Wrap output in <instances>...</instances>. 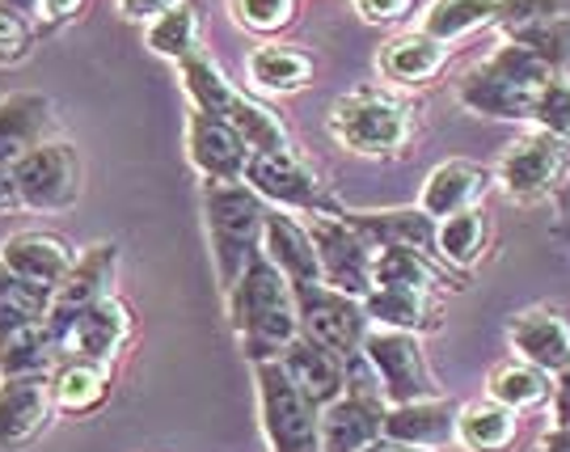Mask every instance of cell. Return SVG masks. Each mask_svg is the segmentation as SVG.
Instances as JSON below:
<instances>
[{
    "mask_svg": "<svg viewBox=\"0 0 570 452\" xmlns=\"http://www.w3.org/2000/svg\"><path fill=\"white\" fill-rule=\"evenodd\" d=\"M21 13H30L35 18V26H42V30H60L63 21H72L77 13H81L85 0H18Z\"/></svg>",
    "mask_w": 570,
    "mask_h": 452,
    "instance_id": "obj_43",
    "label": "cell"
},
{
    "mask_svg": "<svg viewBox=\"0 0 570 452\" xmlns=\"http://www.w3.org/2000/svg\"><path fill=\"white\" fill-rule=\"evenodd\" d=\"M346 225H355L376 249H414L423 258H440L435 233L440 220H431L423 207H389V212H343Z\"/></svg>",
    "mask_w": 570,
    "mask_h": 452,
    "instance_id": "obj_18",
    "label": "cell"
},
{
    "mask_svg": "<svg viewBox=\"0 0 570 452\" xmlns=\"http://www.w3.org/2000/svg\"><path fill=\"white\" fill-rule=\"evenodd\" d=\"M372 288H406V292H440V275L431 258L414 249H376Z\"/></svg>",
    "mask_w": 570,
    "mask_h": 452,
    "instance_id": "obj_37",
    "label": "cell"
},
{
    "mask_svg": "<svg viewBox=\"0 0 570 452\" xmlns=\"http://www.w3.org/2000/svg\"><path fill=\"white\" fill-rule=\"evenodd\" d=\"M292 296H296V317H301L305 338L322 343L346 364H355L364 355L372 322H367V308L360 296H346L330 284H296Z\"/></svg>",
    "mask_w": 570,
    "mask_h": 452,
    "instance_id": "obj_7",
    "label": "cell"
},
{
    "mask_svg": "<svg viewBox=\"0 0 570 452\" xmlns=\"http://www.w3.org/2000/svg\"><path fill=\"white\" fill-rule=\"evenodd\" d=\"M449 63V47L440 39H431L423 30H410V35H397L381 47L376 56V68L389 85H402V89H414V85H431Z\"/></svg>",
    "mask_w": 570,
    "mask_h": 452,
    "instance_id": "obj_24",
    "label": "cell"
},
{
    "mask_svg": "<svg viewBox=\"0 0 570 452\" xmlns=\"http://www.w3.org/2000/svg\"><path fill=\"white\" fill-rule=\"evenodd\" d=\"M567 183H570V178H567Z\"/></svg>",
    "mask_w": 570,
    "mask_h": 452,
    "instance_id": "obj_50",
    "label": "cell"
},
{
    "mask_svg": "<svg viewBox=\"0 0 570 452\" xmlns=\"http://www.w3.org/2000/svg\"><path fill=\"white\" fill-rule=\"evenodd\" d=\"M364 364L376 376V390L389 406H406V402H423V397H440V385L428 369V355L419 334L406 330H381L372 326L364 343Z\"/></svg>",
    "mask_w": 570,
    "mask_h": 452,
    "instance_id": "obj_8",
    "label": "cell"
},
{
    "mask_svg": "<svg viewBox=\"0 0 570 452\" xmlns=\"http://www.w3.org/2000/svg\"><path fill=\"white\" fill-rule=\"evenodd\" d=\"M21 195H18V178H13V165H0V216L4 212H18Z\"/></svg>",
    "mask_w": 570,
    "mask_h": 452,
    "instance_id": "obj_47",
    "label": "cell"
},
{
    "mask_svg": "<svg viewBox=\"0 0 570 452\" xmlns=\"http://www.w3.org/2000/svg\"><path fill=\"white\" fill-rule=\"evenodd\" d=\"M115 275H119V246H115V242H98V246H89L81 258H77V267H72V275L60 284L56 308H51V338H56L60 355H63V334H68V326L81 317L85 308H94L98 301L115 296V292H110Z\"/></svg>",
    "mask_w": 570,
    "mask_h": 452,
    "instance_id": "obj_14",
    "label": "cell"
},
{
    "mask_svg": "<svg viewBox=\"0 0 570 452\" xmlns=\"http://www.w3.org/2000/svg\"><path fill=\"white\" fill-rule=\"evenodd\" d=\"M204 212L207 233H212V254H216V275H220V288L228 296L249 267V258L263 249L266 199L245 183H207Z\"/></svg>",
    "mask_w": 570,
    "mask_h": 452,
    "instance_id": "obj_3",
    "label": "cell"
},
{
    "mask_svg": "<svg viewBox=\"0 0 570 452\" xmlns=\"http://www.w3.org/2000/svg\"><path fill=\"white\" fill-rule=\"evenodd\" d=\"M178 72H183V89L186 98H190V106H199L207 115H220L225 119L228 102L237 98V85L220 72V63L212 60L207 51H199V56H190L186 63H178Z\"/></svg>",
    "mask_w": 570,
    "mask_h": 452,
    "instance_id": "obj_36",
    "label": "cell"
},
{
    "mask_svg": "<svg viewBox=\"0 0 570 452\" xmlns=\"http://www.w3.org/2000/svg\"><path fill=\"white\" fill-rule=\"evenodd\" d=\"M364 452H423V449H410V444H397V440H385V435H381V440L367 444Z\"/></svg>",
    "mask_w": 570,
    "mask_h": 452,
    "instance_id": "obj_49",
    "label": "cell"
},
{
    "mask_svg": "<svg viewBox=\"0 0 570 452\" xmlns=\"http://www.w3.org/2000/svg\"><path fill=\"white\" fill-rule=\"evenodd\" d=\"M56 419L51 372L0 376V452H26Z\"/></svg>",
    "mask_w": 570,
    "mask_h": 452,
    "instance_id": "obj_12",
    "label": "cell"
},
{
    "mask_svg": "<svg viewBox=\"0 0 570 452\" xmlns=\"http://www.w3.org/2000/svg\"><path fill=\"white\" fill-rule=\"evenodd\" d=\"M553 428H570V372H562V376H553Z\"/></svg>",
    "mask_w": 570,
    "mask_h": 452,
    "instance_id": "obj_46",
    "label": "cell"
},
{
    "mask_svg": "<svg viewBox=\"0 0 570 452\" xmlns=\"http://www.w3.org/2000/svg\"><path fill=\"white\" fill-rule=\"evenodd\" d=\"M186 153L207 183H245V169L254 157L237 127L199 106L186 110Z\"/></svg>",
    "mask_w": 570,
    "mask_h": 452,
    "instance_id": "obj_13",
    "label": "cell"
},
{
    "mask_svg": "<svg viewBox=\"0 0 570 452\" xmlns=\"http://www.w3.org/2000/svg\"><path fill=\"white\" fill-rule=\"evenodd\" d=\"M35 51V21L21 13L18 4H0V68L21 63Z\"/></svg>",
    "mask_w": 570,
    "mask_h": 452,
    "instance_id": "obj_40",
    "label": "cell"
},
{
    "mask_svg": "<svg viewBox=\"0 0 570 452\" xmlns=\"http://www.w3.org/2000/svg\"><path fill=\"white\" fill-rule=\"evenodd\" d=\"M389 402L376 385H351V390L322 411V452H364L385 435Z\"/></svg>",
    "mask_w": 570,
    "mask_h": 452,
    "instance_id": "obj_15",
    "label": "cell"
},
{
    "mask_svg": "<svg viewBox=\"0 0 570 452\" xmlns=\"http://www.w3.org/2000/svg\"><path fill=\"white\" fill-rule=\"evenodd\" d=\"M499 13H503V0H431L419 30L449 47L487 26H499Z\"/></svg>",
    "mask_w": 570,
    "mask_h": 452,
    "instance_id": "obj_30",
    "label": "cell"
},
{
    "mask_svg": "<svg viewBox=\"0 0 570 452\" xmlns=\"http://www.w3.org/2000/svg\"><path fill=\"white\" fill-rule=\"evenodd\" d=\"M537 452H570V428H550L537 440Z\"/></svg>",
    "mask_w": 570,
    "mask_h": 452,
    "instance_id": "obj_48",
    "label": "cell"
},
{
    "mask_svg": "<svg viewBox=\"0 0 570 452\" xmlns=\"http://www.w3.org/2000/svg\"><path fill=\"white\" fill-rule=\"evenodd\" d=\"M51 124H56V115H51V102L42 94L0 98V165H13L30 148L47 145Z\"/></svg>",
    "mask_w": 570,
    "mask_h": 452,
    "instance_id": "obj_25",
    "label": "cell"
},
{
    "mask_svg": "<svg viewBox=\"0 0 570 452\" xmlns=\"http://www.w3.org/2000/svg\"><path fill=\"white\" fill-rule=\"evenodd\" d=\"M494 183V169L478 161H444L435 165L423 183V195H419V207L428 212L431 220H449L456 212H469V207H482V195Z\"/></svg>",
    "mask_w": 570,
    "mask_h": 452,
    "instance_id": "obj_20",
    "label": "cell"
},
{
    "mask_svg": "<svg viewBox=\"0 0 570 452\" xmlns=\"http://www.w3.org/2000/svg\"><path fill=\"white\" fill-rule=\"evenodd\" d=\"M279 364H284L287 376L305 390L308 402H313V406H322V411L351 390V385H346V381H351V364L338 360L334 351H326L322 343L305 338V334H301V338L279 355Z\"/></svg>",
    "mask_w": 570,
    "mask_h": 452,
    "instance_id": "obj_21",
    "label": "cell"
},
{
    "mask_svg": "<svg viewBox=\"0 0 570 452\" xmlns=\"http://www.w3.org/2000/svg\"><path fill=\"white\" fill-rule=\"evenodd\" d=\"M225 119L237 127V131H242V140L249 145V153H287V127H284V119H279L275 110H266L263 102L245 98L242 89H237V98L228 102Z\"/></svg>",
    "mask_w": 570,
    "mask_h": 452,
    "instance_id": "obj_35",
    "label": "cell"
},
{
    "mask_svg": "<svg viewBox=\"0 0 570 452\" xmlns=\"http://www.w3.org/2000/svg\"><path fill=\"white\" fill-rule=\"evenodd\" d=\"M435 249H440V263L444 267H456V271L478 267L482 254H487V212L482 207H469V212H456L449 220H440Z\"/></svg>",
    "mask_w": 570,
    "mask_h": 452,
    "instance_id": "obj_34",
    "label": "cell"
},
{
    "mask_svg": "<svg viewBox=\"0 0 570 452\" xmlns=\"http://www.w3.org/2000/svg\"><path fill=\"white\" fill-rule=\"evenodd\" d=\"M245 186H254L266 204L279 212H338L330 204L326 186L317 178V169L305 165L292 148L287 153H254L245 169Z\"/></svg>",
    "mask_w": 570,
    "mask_h": 452,
    "instance_id": "obj_11",
    "label": "cell"
},
{
    "mask_svg": "<svg viewBox=\"0 0 570 452\" xmlns=\"http://www.w3.org/2000/svg\"><path fill=\"white\" fill-rule=\"evenodd\" d=\"M51 397L56 411L63 414H89L110 397V364L81 360V355H63V364L51 372Z\"/></svg>",
    "mask_w": 570,
    "mask_h": 452,
    "instance_id": "obj_28",
    "label": "cell"
},
{
    "mask_svg": "<svg viewBox=\"0 0 570 452\" xmlns=\"http://www.w3.org/2000/svg\"><path fill=\"white\" fill-rule=\"evenodd\" d=\"M233 18L242 21L245 30L275 35V30L292 26V18H296V0H233Z\"/></svg>",
    "mask_w": 570,
    "mask_h": 452,
    "instance_id": "obj_41",
    "label": "cell"
},
{
    "mask_svg": "<svg viewBox=\"0 0 570 452\" xmlns=\"http://www.w3.org/2000/svg\"><path fill=\"white\" fill-rule=\"evenodd\" d=\"M254 376H258V411L271 452H322V406L308 402L284 364L263 360L254 364Z\"/></svg>",
    "mask_w": 570,
    "mask_h": 452,
    "instance_id": "obj_5",
    "label": "cell"
},
{
    "mask_svg": "<svg viewBox=\"0 0 570 452\" xmlns=\"http://www.w3.org/2000/svg\"><path fill=\"white\" fill-rule=\"evenodd\" d=\"M367 322L381 330H406V334H431L440 330V301L435 292L406 288H372L364 296Z\"/></svg>",
    "mask_w": 570,
    "mask_h": 452,
    "instance_id": "obj_27",
    "label": "cell"
},
{
    "mask_svg": "<svg viewBox=\"0 0 570 452\" xmlns=\"http://www.w3.org/2000/svg\"><path fill=\"white\" fill-rule=\"evenodd\" d=\"M308 237L322 263V279L330 288L360 296L372 292V267H376V246L367 242L355 225H346L343 212H317L308 216Z\"/></svg>",
    "mask_w": 570,
    "mask_h": 452,
    "instance_id": "obj_9",
    "label": "cell"
},
{
    "mask_svg": "<svg viewBox=\"0 0 570 452\" xmlns=\"http://www.w3.org/2000/svg\"><path fill=\"white\" fill-rule=\"evenodd\" d=\"M550 393H553L550 372L532 369V364H524V360L499 364L487 381L490 402H499V406H508V411H515V414L532 411V406H541V402H550Z\"/></svg>",
    "mask_w": 570,
    "mask_h": 452,
    "instance_id": "obj_33",
    "label": "cell"
},
{
    "mask_svg": "<svg viewBox=\"0 0 570 452\" xmlns=\"http://www.w3.org/2000/svg\"><path fill=\"white\" fill-rule=\"evenodd\" d=\"M355 13L372 26H389V21L406 18L410 0H355Z\"/></svg>",
    "mask_w": 570,
    "mask_h": 452,
    "instance_id": "obj_44",
    "label": "cell"
},
{
    "mask_svg": "<svg viewBox=\"0 0 570 452\" xmlns=\"http://www.w3.org/2000/svg\"><path fill=\"white\" fill-rule=\"evenodd\" d=\"M131 338V308L119 296H106L94 308H85L81 317L63 334V355H81V360H98L110 364Z\"/></svg>",
    "mask_w": 570,
    "mask_h": 452,
    "instance_id": "obj_19",
    "label": "cell"
},
{
    "mask_svg": "<svg viewBox=\"0 0 570 452\" xmlns=\"http://www.w3.org/2000/svg\"><path fill=\"white\" fill-rule=\"evenodd\" d=\"M508 39L520 42V47H529L532 56H541L558 77L570 72V13L537 21V26H524V30H511Z\"/></svg>",
    "mask_w": 570,
    "mask_h": 452,
    "instance_id": "obj_38",
    "label": "cell"
},
{
    "mask_svg": "<svg viewBox=\"0 0 570 452\" xmlns=\"http://www.w3.org/2000/svg\"><path fill=\"white\" fill-rule=\"evenodd\" d=\"M263 254L284 271V279L292 288L296 284H326L322 279V263H317V249H313V237H308V225H296L279 207L266 212Z\"/></svg>",
    "mask_w": 570,
    "mask_h": 452,
    "instance_id": "obj_23",
    "label": "cell"
},
{
    "mask_svg": "<svg viewBox=\"0 0 570 452\" xmlns=\"http://www.w3.org/2000/svg\"><path fill=\"white\" fill-rule=\"evenodd\" d=\"M13 178H18L21 207L30 212H68L81 199V157L63 140H47L18 157Z\"/></svg>",
    "mask_w": 570,
    "mask_h": 452,
    "instance_id": "obj_10",
    "label": "cell"
},
{
    "mask_svg": "<svg viewBox=\"0 0 570 452\" xmlns=\"http://www.w3.org/2000/svg\"><path fill=\"white\" fill-rule=\"evenodd\" d=\"M537 94H541V89H537ZM537 94L503 81V77H494L482 63L469 72L465 81L456 85V98H461L465 110L487 115V119H520V124H532V102H537Z\"/></svg>",
    "mask_w": 570,
    "mask_h": 452,
    "instance_id": "obj_26",
    "label": "cell"
},
{
    "mask_svg": "<svg viewBox=\"0 0 570 452\" xmlns=\"http://www.w3.org/2000/svg\"><path fill=\"white\" fill-rule=\"evenodd\" d=\"M456 419L461 406H452L449 397H423V402H406V406H389L385 414V440L410 444V449H444L456 440Z\"/></svg>",
    "mask_w": 570,
    "mask_h": 452,
    "instance_id": "obj_22",
    "label": "cell"
},
{
    "mask_svg": "<svg viewBox=\"0 0 570 452\" xmlns=\"http://www.w3.org/2000/svg\"><path fill=\"white\" fill-rule=\"evenodd\" d=\"M174 4H178V0H119V13L127 21H148V26H153V21L161 18V13H169Z\"/></svg>",
    "mask_w": 570,
    "mask_h": 452,
    "instance_id": "obj_45",
    "label": "cell"
},
{
    "mask_svg": "<svg viewBox=\"0 0 570 452\" xmlns=\"http://www.w3.org/2000/svg\"><path fill=\"white\" fill-rule=\"evenodd\" d=\"M570 178V145L550 131L532 127L515 136L494 165V183L503 186L511 204H541Z\"/></svg>",
    "mask_w": 570,
    "mask_h": 452,
    "instance_id": "obj_6",
    "label": "cell"
},
{
    "mask_svg": "<svg viewBox=\"0 0 570 452\" xmlns=\"http://www.w3.org/2000/svg\"><path fill=\"white\" fill-rule=\"evenodd\" d=\"M245 72H249V85L263 89V94H301L313 81V60H308L301 47L263 42V47L249 51Z\"/></svg>",
    "mask_w": 570,
    "mask_h": 452,
    "instance_id": "obj_29",
    "label": "cell"
},
{
    "mask_svg": "<svg viewBox=\"0 0 570 452\" xmlns=\"http://www.w3.org/2000/svg\"><path fill=\"white\" fill-rule=\"evenodd\" d=\"M330 136L360 157H397L414 136V110L397 94L364 85L330 106Z\"/></svg>",
    "mask_w": 570,
    "mask_h": 452,
    "instance_id": "obj_4",
    "label": "cell"
},
{
    "mask_svg": "<svg viewBox=\"0 0 570 452\" xmlns=\"http://www.w3.org/2000/svg\"><path fill=\"white\" fill-rule=\"evenodd\" d=\"M570 13V0H503V13H499V30L511 35V30H524V26H537V21H550Z\"/></svg>",
    "mask_w": 570,
    "mask_h": 452,
    "instance_id": "obj_42",
    "label": "cell"
},
{
    "mask_svg": "<svg viewBox=\"0 0 570 452\" xmlns=\"http://www.w3.org/2000/svg\"><path fill=\"white\" fill-rule=\"evenodd\" d=\"M515 355L532 369L562 376L570 372V322L553 308H529L508 326Z\"/></svg>",
    "mask_w": 570,
    "mask_h": 452,
    "instance_id": "obj_17",
    "label": "cell"
},
{
    "mask_svg": "<svg viewBox=\"0 0 570 452\" xmlns=\"http://www.w3.org/2000/svg\"><path fill=\"white\" fill-rule=\"evenodd\" d=\"M56 292L21 279L0 263V376L51 372L60 347L51 338Z\"/></svg>",
    "mask_w": 570,
    "mask_h": 452,
    "instance_id": "obj_2",
    "label": "cell"
},
{
    "mask_svg": "<svg viewBox=\"0 0 570 452\" xmlns=\"http://www.w3.org/2000/svg\"><path fill=\"white\" fill-rule=\"evenodd\" d=\"M515 411L499 406V402H469L461 406V419H456V440L465 444L469 452H503L515 444Z\"/></svg>",
    "mask_w": 570,
    "mask_h": 452,
    "instance_id": "obj_31",
    "label": "cell"
},
{
    "mask_svg": "<svg viewBox=\"0 0 570 452\" xmlns=\"http://www.w3.org/2000/svg\"><path fill=\"white\" fill-rule=\"evenodd\" d=\"M532 127H541V131H550L558 140H567L570 145V77H553L541 94H537V102H532Z\"/></svg>",
    "mask_w": 570,
    "mask_h": 452,
    "instance_id": "obj_39",
    "label": "cell"
},
{
    "mask_svg": "<svg viewBox=\"0 0 570 452\" xmlns=\"http://www.w3.org/2000/svg\"><path fill=\"white\" fill-rule=\"evenodd\" d=\"M0 263L13 271V275H21V279L39 284V288L60 292V284L72 275V267H77V249L68 246L63 237H56V233L21 228V233H13V237L0 246Z\"/></svg>",
    "mask_w": 570,
    "mask_h": 452,
    "instance_id": "obj_16",
    "label": "cell"
},
{
    "mask_svg": "<svg viewBox=\"0 0 570 452\" xmlns=\"http://www.w3.org/2000/svg\"><path fill=\"white\" fill-rule=\"evenodd\" d=\"M228 317L242 338V351L263 364V360H279L296 338H301V317H296V296L284 271L266 258L263 249L249 258L237 288L228 292Z\"/></svg>",
    "mask_w": 570,
    "mask_h": 452,
    "instance_id": "obj_1",
    "label": "cell"
},
{
    "mask_svg": "<svg viewBox=\"0 0 570 452\" xmlns=\"http://www.w3.org/2000/svg\"><path fill=\"white\" fill-rule=\"evenodd\" d=\"M199 35H204V18L195 0H178L169 13L148 26V51L161 60L186 63L190 56H199Z\"/></svg>",
    "mask_w": 570,
    "mask_h": 452,
    "instance_id": "obj_32",
    "label": "cell"
}]
</instances>
